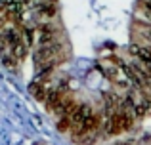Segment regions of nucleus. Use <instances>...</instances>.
Returning <instances> with one entry per match:
<instances>
[{"label":"nucleus","instance_id":"nucleus-1","mask_svg":"<svg viewBox=\"0 0 151 145\" xmlns=\"http://www.w3.org/2000/svg\"><path fill=\"white\" fill-rule=\"evenodd\" d=\"M132 113H126V111H117L113 113V115L107 116V124H105V130L107 134L111 136H119L122 134V132H126L130 126H132Z\"/></svg>","mask_w":151,"mask_h":145},{"label":"nucleus","instance_id":"nucleus-2","mask_svg":"<svg viewBox=\"0 0 151 145\" xmlns=\"http://www.w3.org/2000/svg\"><path fill=\"white\" fill-rule=\"evenodd\" d=\"M65 92L63 90H50L48 92V96H46V99H44V103H46V107L48 109H52V111H58V107L61 105V101L65 99Z\"/></svg>","mask_w":151,"mask_h":145},{"label":"nucleus","instance_id":"nucleus-3","mask_svg":"<svg viewBox=\"0 0 151 145\" xmlns=\"http://www.w3.org/2000/svg\"><path fill=\"white\" fill-rule=\"evenodd\" d=\"M31 92H33V94H35V97H38V99H46V96H48L46 88L40 84V82H35V84L31 86Z\"/></svg>","mask_w":151,"mask_h":145},{"label":"nucleus","instance_id":"nucleus-4","mask_svg":"<svg viewBox=\"0 0 151 145\" xmlns=\"http://www.w3.org/2000/svg\"><path fill=\"white\" fill-rule=\"evenodd\" d=\"M144 11L151 17V0H145V2H144Z\"/></svg>","mask_w":151,"mask_h":145}]
</instances>
